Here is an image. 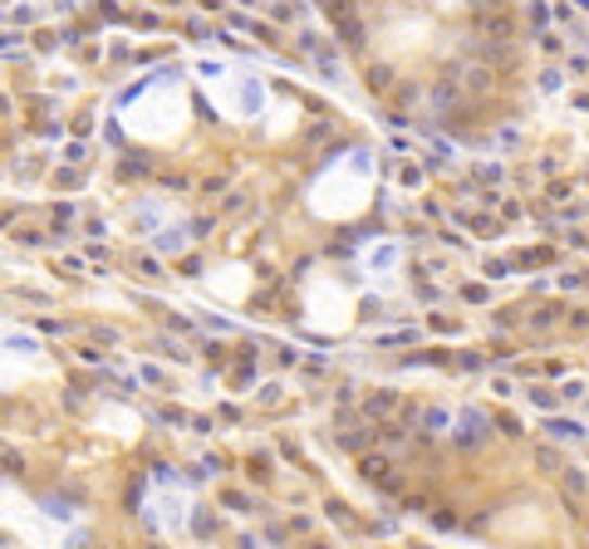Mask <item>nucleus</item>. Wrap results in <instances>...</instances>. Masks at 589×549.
Returning a JSON list of instances; mask_svg holds the SVG:
<instances>
[{
	"instance_id": "nucleus-2",
	"label": "nucleus",
	"mask_w": 589,
	"mask_h": 549,
	"mask_svg": "<svg viewBox=\"0 0 589 549\" xmlns=\"http://www.w3.org/2000/svg\"><path fill=\"white\" fill-rule=\"evenodd\" d=\"M363 206V177H344V167H334L320 187H315V212L324 216H354Z\"/></svg>"
},
{
	"instance_id": "nucleus-1",
	"label": "nucleus",
	"mask_w": 589,
	"mask_h": 549,
	"mask_svg": "<svg viewBox=\"0 0 589 549\" xmlns=\"http://www.w3.org/2000/svg\"><path fill=\"white\" fill-rule=\"evenodd\" d=\"M182 118H187V103H182V89L177 93H167V99H153V89H143V99L133 103V128L138 132H148V138H167L172 128H182Z\"/></svg>"
},
{
	"instance_id": "nucleus-3",
	"label": "nucleus",
	"mask_w": 589,
	"mask_h": 549,
	"mask_svg": "<svg viewBox=\"0 0 589 549\" xmlns=\"http://www.w3.org/2000/svg\"><path fill=\"white\" fill-rule=\"evenodd\" d=\"M148 520H153L157 529H167V535H177V529L187 525V490H153V500H148Z\"/></svg>"
}]
</instances>
